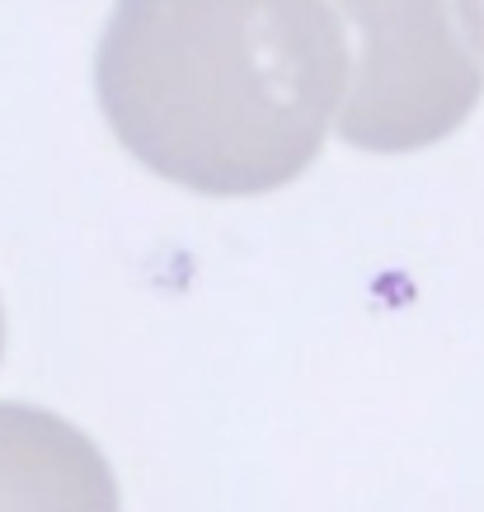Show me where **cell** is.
Masks as SVG:
<instances>
[{
  "label": "cell",
  "mask_w": 484,
  "mask_h": 512,
  "mask_svg": "<svg viewBox=\"0 0 484 512\" xmlns=\"http://www.w3.org/2000/svg\"><path fill=\"white\" fill-rule=\"evenodd\" d=\"M113 137L207 198L292 184L348 90L325 0H118L94 62Z\"/></svg>",
  "instance_id": "cell-1"
},
{
  "label": "cell",
  "mask_w": 484,
  "mask_h": 512,
  "mask_svg": "<svg viewBox=\"0 0 484 512\" xmlns=\"http://www.w3.org/2000/svg\"><path fill=\"white\" fill-rule=\"evenodd\" d=\"M348 47L339 137L358 151H423L452 137L484 94L470 0H325Z\"/></svg>",
  "instance_id": "cell-2"
},
{
  "label": "cell",
  "mask_w": 484,
  "mask_h": 512,
  "mask_svg": "<svg viewBox=\"0 0 484 512\" xmlns=\"http://www.w3.org/2000/svg\"><path fill=\"white\" fill-rule=\"evenodd\" d=\"M0 512H118V480L76 423L0 404Z\"/></svg>",
  "instance_id": "cell-3"
},
{
  "label": "cell",
  "mask_w": 484,
  "mask_h": 512,
  "mask_svg": "<svg viewBox=\"0 0 484 512\" xmlns=\"http://www.w3.org/2000/svg\"><path fill=\"white\" fill-rule=\"evenodd\" d=\"M470 10H475V29H480V47H484V0H470Z\"/></svg>",
  "instance_id": "cell-4"
},
{
  "label": "cell",
  "mask_w": 484,
  "mask_h": 512,
  "mask_svg": "<svg viewBox=\"0 0 484 512\" xmlns=\"http://www.w3.org/2000/svg\"><path fill=\"white\" fill-rule=\"evenodd\" d=\"M0 353H5V311H0Z\"/></svg>",
  "instance_id": "cell-5"
}]
</instances>
